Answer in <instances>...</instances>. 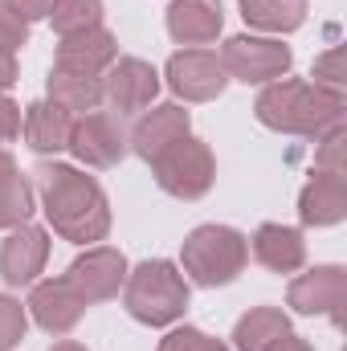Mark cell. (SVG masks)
I'll return each instance as SVG.
<instances>
[{"instance_id":"obj_1","label":"cell","mask_w":347,"mask_h":351,"mask_svg":"<svg viewBox=\"0 0 347 351\" xmlns=\"http://www.w3.org/2000/svg\"><path fill=\"white\" fill-rule=\"evenodd\" d=\"M37 192L41 208L53 225L74 245H94L110 233V200L102 184L74 164H41L37 168Z\"/></svg>"},{"instance_id":"obj_7","label":"cell","mask_w":347,"mask_h":351,"mask_svg":"<svg viewBox=\"0 0 347 351\" xmlns=\"http://www.w3.org/2000/svg\"><path fill=\"white\" fill-rule=\"evenodd\" d=\"M160 94V74L143 58H115L102 74V102L115 114H143Z\"/></svg>"},{"instance_id":"obj_16","label":"cell","mask_w":347,"mask_h":351,"mask_svg":"<svg viewBox=\"0 0 347 351\" xmlns=\"http://www.w3.org/2000/svg\"><path fill=\"white\" fill-rule=\"evenodd\" d=\"M225 12L221 0H172L168 4V33L184 49H204L221 37Z\"/></svg>"},{"instance_id":"obj_23","label":"cell","mask_w":347,"mask_h":351,"mask_svg":"<svg viewBox=\"0 0 347 351\" xmlns=\"http://www.w3.org/2000/svg\"><path fill=\"white\" fill-rule=\"evenodd\" d=\"M29 217H33V184L12 164L0 172V229L29 225Z\"/></svg>"},{"instance_id":"obj_22","label":"cell","mask_w":347,"mask_h":351,"mask_svg":"<svg viewBox=\"0 0 347 351\" xmlns=\"http://www.w3.org/2000/svg\"><path fill=\"white\" fill-rule=\"evenodd\" d=\"M286 331H290L286 311H278V306H254L233 327V343H237V351H265L274 339H282Z\"/></svg>"},{"instance_id":"obj_15","label":"cell","mask_w":347,"mask_h":351,"mask_svg":"<svg viewBox=\"0 0 347 351\" xmlns=\"http://www.w3.org/2000/svg\"><path fill=\"white\" fill-rule=\"evenodd\" d=\"M119 58V41L110 29H86V33H70L58 41V53H53V70H70V74H90V78H102L110 70V62Z\"/></svg>"},{"instance_id":"obj_25","label":"cell","mask_w":347,"mask_h":351,"mask_svg":"<svg viewBox=\"0 0 347 351\" xmlns=\"http://www.w3.org/2000/svg\"><path fill=\"white\" fill-rule=\"evenodd\" d=\"M311 78H315V86L331 90V94H344V86H347V53H344V45H331L327 53H319Z\"/></svg>"},{"instance_id":"obj_10","label":"cell","mask_w":347,"mask_h":351,"mask_svg":"<svg viewBox=\"0 0 347 351\" xmlns=\"http://www.w3.org/2000/svg\"><path fill=\"white\" fill-rule=\"evenodd\" d=\"M164 78L184 102H213L229 86V74H225V66H221V58L213 49H180V53H172Z\"/></svg>"},{"instance_id":"obj_20","label":"cell","mask_w":347,"mask_h":351,"mask_svg":"<svg viewBox=\"0 0 347 351\" xmlns=\"http://www.w3.org/2000/svg\"><path fill=\"white\" fill-rule=\"evenodd\" d=\"M49 102H58V106L70 110L74 119H78V114H90V110L102 106V78L53 70V74H49Z\"/></svg>"},{"instance_id":"obj_12","label":"cell","mask_w":347,"mask_h":351,"mask_svg":"<svg viewBox=\"0 0 347 351\" xmlns=\"http://www.w3.org/2000/svg\"><path fill=\"white\" fill-rule=\"evenodd\" d=\"M188 135H192V114H188L180 102H164V106H152V110L139 114V123H135L131 135H127V147H131L139 160L156 164L172 143L188 139Z\"/></svg>"},{"instance_id":"obj_3","label":"cell","mask_w":347,"mask_h":351,"mask_svg":"<svg viewBox=\"0 0 347 351\" xmlns=\"http://www.w3.org/2000/svg\"><path fill=\"white\" fill-rule=\"evenodd\" d=\"M123 306L143 327H168L188 311V278L180 274V265L164 262V258L139 262L135 269H127Z\"/></svg>"},{"instance_id":"obj_18","label":"cell","mask_w":347,"mask_h":351,"mask_svg":"<svg viewBox=\"0 0 347 351\" xmlns=\"http://www.w3.org/2000/svg\"><path fill=\"white\" fill-rule=\"evenodd\" d=\"M298 217L302 225H339L347 217V176L335 172H315L307 180L302 196H298Z\"/></svg>"},{"instance_id":"obj_30","label":"cell","mask_w":347,"mask_h":351,"mask_svg":"<svg viewBox=\"0 0 347 351\" xmlns=\"http://www.w3.org/2000/svg\"><path fill=\"white\" fill-rule=\"evenodd\" d=\"M16 135H21V106L8 94H0V147L12 143Z\"/></svg>"},{"instance_id":"obj_34","label":"cell","mask_w":347,"mask_h":351,"mask_svg":"<svg viewBox=\"0 0 347 351\" xmlns=\"http://www.w3.org/2000/svg\"><path fill=\"white\" fill-rule=\"evenodd\" d=\"M49 351H86L82 343H74V339H62V343H53Z\"/></svg>"},{"instance_id":"obj_6","label":"cell","mask_w":347,"mask_h":351,"mask_svg":"<svg viewBox=\"0 0 347 351\" xmlns=\"http://www.w3.org/2000/svg\"><path fill=\"white\" fill-rule=\"evenodd\" d=\"M217 58H221V66H225L229 78L254 82V86H270V82L286 78L290 74V62H294L290 45H282L274 37H250V33L229 37Z\"/></svg>"},{"instance_id":"obj_28","label":"cell","mask_w":347,"mask_h":351,"mask_svg":"<svg viewBox=\"0 0 347 351\" xmlns=\"http://www.w3.org/2000/svg\"><path fill=\"white\" fill-rule=\"evenodd\" d=\"M160 351H229V348H225L221 339L196 331V327H176V331H168V335L160 339Z\"/></svg>"},{"instance_id":"obj_11","label":"cell","mask_w":347,"mask_h":351,"mask_svg":"<svg viewBox=\"0 0 347 351\" xmlns=\"http://www.w3.org/2000/svg\"><path fill=\"white\" fill-rule=\"evenodd\" d=\"M66 282L82 294V302H110L119 298L123 282H127V258L110 245H90L82 258H74L66 269Z\"/></svg>"},{"instance_id":"obj_14","label":"cell","mask_w":347,"mask_h":351,"mask_svg":"<svg viewBox=\"0 0 347 351\" xmlns=\"http://www.w3.org/2000/svg\"><path fill=\"white\" fill-rule=\"evenodd\" d=\"M45 258H49V233L41 225H16L0 245V278L8 286H33L37 274L45 269Z\"/></svg>"},{"instance_id":"obj_4","label":"cell","mask_w":347,"mask_h":351,"mask_svg":"<svg viewBox=\"0 0 347 351\" xmlns=\"http://www.w3.org/2000/svg\"><path fill=\"white\" fill-rule=\"evenodd\" d=\"M246 262H250V241L229 225H200L180 245L184 278L196 286H229L246 269Z\"/></svg>"},{"instance_id":"obj_2","label":"cell","mask_w":347,"mask_h":351,"mask_svg":"<svg viewBox=\"0 0 347 351\" xmlns=\"http://www.w3.org/2000/svg\"><path fill=\"white\" fill-rule=\"evenodd\" d=\"M344 94H331V90L302 82V78H278V82L261 86L254 114L270 131L319 139V135L344 127Z\"/></svg>"},{"instance_id":"obj_21","label":"cell","mask_w":347,"mask_h":351,"mask_svg":"<svg viewBox=\"0 0 347 351\" xmlns=\"http://www.w3.org/2000/svg\"><path fill=\"white\" fill-rule=\"evenodd\" d=\"M241 16L246 25H254L261 33H294L307 21V0H241Z\"/></svg>"},{"instance_id":"obj_9","label":"cell","mask_w":347,"mask_h":351,"mask_svg":"<svg viewBox=\"0 0 347 351\" xmlns=\"http://www.w3.org/2000/svg\"><path fill=\"white\" fill-rule=\"evenodd\" d=\"M78 164L86 168H115L131 147H127V131L115 114L106 110H90V114H78L74 119V131H70V147Z\"/></svg>"},{"instance_id":"obj_33","label":"cell","mask_w":347,"mask_h":351,"mask_svg":"<svg viewBox=\"0 0 347 351\" xmlns=\"http://www.w3.org/2000/svg\"><path fill=\"white\" fill-rule=\"evenodd\" d=\"M265 351H315V348H311V343H307L302 335H294V331H286L282 339H274V343H270Z\"/></svg>"},{"instance_id":"obj_5","label":"cell","mask_w":347,"mask_h":351,"mask_svg":"<svg viewBox=\"0 0 347 351\" xmlns=\"http://www.w3.org/2000/svg\"><path fill=\"white\" fill-rule=\"evenodd\" d=\"M152 168H156V184L176 200H200L217 180V160H213L208 143H200L192 135L172 143Z\"/></svg>"},{"instance_id":"obj_24","label":"cell","mask_w":347,"mask_h":351,"mask_svg":"<svg viewBox=\"0 0 347 351\" xmlns=\"http://www.w3.org/2000/svg\"><path fill=\"white\" fill-rule=\"evenodd\" d=\"M49 25L58 29V37L98 29L102 25V0H53L49 4Z\"/></svg>"},{"instance_id":"obj_17","label":"cell","mask_w":347,"mask_h":351,"mask_svg":"<svg viewBox=\"0 0 347 351\" xmlns=\"http://www.w3.org/2000/svg\"><path fill=\"white\" fill-rule=\"evenodd\" d=\"M70 131H74V114L62 110L58 102L41 98V102H29L25 114H21V135L33 152L41 156H58L70 147Z\"/></svg>"},{"instance_id":"obj_8","label":"cell","mask_w":347,"mask_h":351,"mask_svg":"<svg viewBox=\"0 0 347 351\" xmlns=\"http://www.w3.org/2000/svg\"><path fill=\"white\" fill-rule=\"evenodd\" d=\"M286 302L298 315H323L335 327H344V306H347V269L344 265H315L298 274L286 290Z\"/></svg>"},{"instance_id":"obj_26","label":"cell","mask_w":347,"mask_h":351,"mask_svg":"<svg viewBox=\"0 0 347 351\" xmlns=\"http://www.w3.org/2000/svg\"><path fill=\"white\" fill-rule=\"evenodd\" d=\"M25 331H29V311L16 298L0 294V351H12L25 339Z\"/></svg>"},{"instance_id":"obj_27","label":"cell","mask_w":347,"mask_h":351,"mask_svg":"<svg viewBox=\"0 0 347 351\" xmlns=\"http://www.w3.org/2000/svg\"><path fill=\"white\" fill-rule=\"evenodd\" d=\"M344 147H347V131H344V127H335V131L319 135V152H315V172H335V176H347Z\"/></svg>"},{"instance_id":"obj_32","label":"cell","mask_w":347,"mask_h":351,"mask_svg":"<svg viewBox=\"0 0 347 351\" xmlns=\"http://www.w3.org/2000/svg\"><path fill=\"white\" fill-rule=\"evenodd\" d=\"M16 82V53H8V49H0V94Z\"/></svg>"},{"instance_id":"obj_13","label":"cell","mask_w":347,"mask_h":351,"mask_svg":"<svg viewBox=\"0 0 347 351\" xmlns=\"http://www.w3.org/2000/svg\"><path fill=\"white\" fill-rule=\"evenodd\" d=\"M25 311L33 315V323H37L41 331H49V335H66V331H74V327L82 323L86 302H82V294L66 282V274H62V278L33 282Z\"/></svg>"},{"instance_id":"obj_31","label":"cell","mask_w":347,"mask_h":351,"mask_svg":"<svg viewBox=\"0 0 347 351\" xmlns=\"http://www.w3.org/2000/svg\"><path fill=\"white\" fill-rule=\"evenodd\" d=\"M12 12H21L25 21H41V16H49V4L53 0H4Z\"/></svg>"},{"instance_id":"obj_29","label":"cell","mask_w":347,"mask_h":351,"mask_svg":"<svg viewBox=\"0 0 347 351\" xmlns=\"http://www.w3.org/2000/svg\"><path fill=\"white\" fill-rule=\"evenodd\" d=\"M25 41H29V21H25L21 12H12V8L0 0V49L16 53Z\"/></svg>"},{"instance_id":"obj_19","label":"cell","mask_w":347,"mask_h":351,"mask_svg":"<svg viewBox=\"0 0 347 351\" xmlns=\"http://www.w3.org/2000/svg\"><path fill=\"white\" fill-rule=\"evenodd\" d=\"M250 250H254L258 265H265L270 274H298L307 265V241L290 225H274V221L258 225Z\"/></svg>"}]
</instances>
